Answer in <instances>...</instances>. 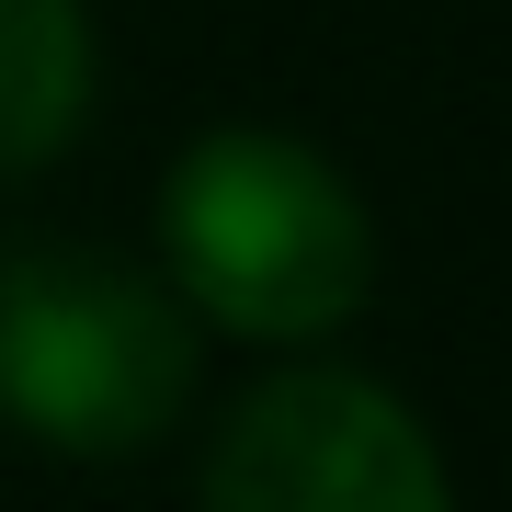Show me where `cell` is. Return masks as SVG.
<instances>
[{
	"mask_svg": "<svg viewBox=\"0 0 512 512\" xmlns=\"http://www.w3.org/2000/svg\"><path fill=\"white\" fill-rule=\"evenodd\" d=\"M160 239L183 308L239 342H319L376 285L365 194L285 126H205L160 183Z\"/></svg>",
	"mask_w": 512,
	"mask_h": 512,
	"instance_id": "obj_1",
	"label": "cell"
},
{
	"mask_svg": "<svg viewBox=\"0 0 512 512\" xmlns=\"http://www.w3.org/2000/svg\"><path fill=\"white\" fill-rule=\"evenodd\" d=\"M194 410V319L80 239H0V421L46 456H148Z\"/></svg>",
	"mask_w": 512,
	"mask_h": 512,
	"instance_id": "obj_2",
	"label": "cell"
},
{
	"mask_svg": "<svg viewBox=\"0 0 512 512\" xmlns=\"http://www.w3.org/2000/svg\"><path fill=\"white\" fill-rule=\"evenodd\" d=\"M444 456L410 421L399 387L296 365L228 410L205 444V501L217 512H444Z\"/></svg>",
	"mask_w": 512,
	"mask_h": 512,
	"instance_id": "obj_3",
	"label": "cell"
},
{
	"mask_svg": "<svg viewBox=\"0 0 512 512\" xmlns=\"http://www.w3.org/2000/svg\"><path fill=\"white\" fill-rule=\"evenodd\" d=\"M92 12L80 0H0V183H35V171L92 126Z\"/></svg>",
	"mask_w": 512,
	"mask_h": 512,
	"instance_id": "obj_4",
	"label": "cell"
}]
</instances>
